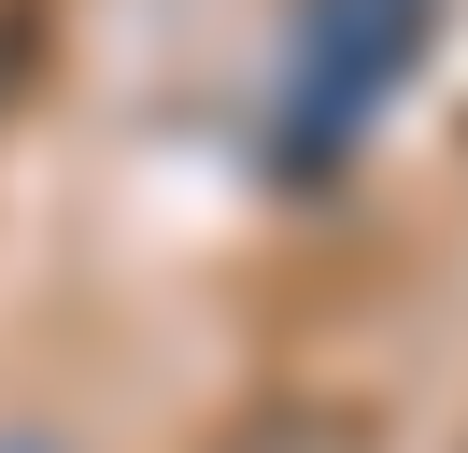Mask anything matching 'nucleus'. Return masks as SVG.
I'll list each match as a JSON object with an SVG mask.
<instances>
[{"mask_svg": "<svg viewBox=\"0 0 468 453\" xmlns=\"http://www.w3.org/2000/svg\"><path fill=\"white\" fill-rule=\"evenodd\" d=\"M228 453H369V411H326V396H270Z\"/></svg>", "mask_w": 468, "mask_h": 453, "instance_id": "f03ea898", "label": "nucleus"}, {"mask_svg": "<svg viewBox=\"0 0 468 453\" xmlns=\"http://www.w3.org/2000/svg\"><path fill=\"white\" fill-rule=\"evenodd\" d=\"M0 453H71V439H43V425H0Z\"/></svg>", "mask_w": 468, "mask_h": 453, "instance_id": "7ed1b4c3", "label": "nucleus"}, {"mask_svg": "<svg viewBox=\"0 0 468 453\" xmlns=\"http://www.w3.org/2000/svg\"><path fill=\"white\" fill-rule=\"evenodd\" d=\"M411 43H426V0H313V43H298V128H284V170H326L355 128H369V100L411 71Z\"/></svg>", "mask_w": 468, "mask_h": 453, "instance_id": "f257e3e1", "label": "nucleus"}]
</instances>
